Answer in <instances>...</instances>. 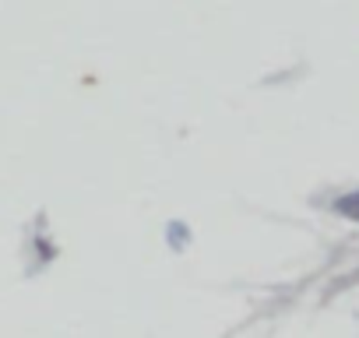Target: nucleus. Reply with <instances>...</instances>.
I'll list each match as a JSON object with an SVG mask.
<instances>
[{
    "instance_id": "obj_1",
    "label": "nucleus",
    "mask_w": 359,
    "mask_h": 338,
    "mask_svg": "<svg viewBox=\"0 0 359 338\" xmlns=\"http://www.w3.org/2000/svg\"><path fill=\"white\" fill-rule=\"evenodd\" d=\"M334 212H338L341 219H352V222H359V191H352V194L338 198V201H334Z\"/></svg>"
}]
</instances>
